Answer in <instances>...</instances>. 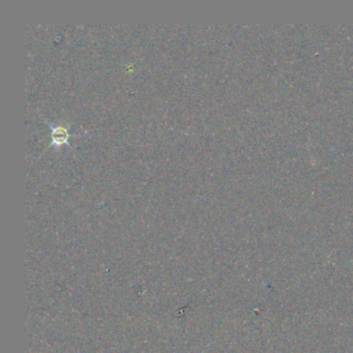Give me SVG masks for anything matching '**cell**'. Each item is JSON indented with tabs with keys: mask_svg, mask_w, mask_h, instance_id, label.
Listing matches in <instances>:
<instances>
[{
	"mask_svg": "<svg viewBox=\"0 0 353 353\" xmlns=\"http://www.w3.org/2000/svg\"><path fill=\"white\" fill-rule=\"evenodd\" d=\"M52 133H51V138L52 142L51 145H61L63 143H68L69 138L72 136L69 133V127L63 126V125H50Z\"/></svg>",
	"mask_w": 353,
	"mask_h": 353,
	"instance_id": "6da1fadb",
	"label": "cell"
}]
</instances>
